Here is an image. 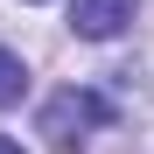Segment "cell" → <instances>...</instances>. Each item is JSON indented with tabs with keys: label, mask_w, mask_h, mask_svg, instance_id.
Here are the masks:
<instances>
[{
	"label": "cell",
	"mask_w": 154,
	"mask_h": 154,
	"mask_svg": "<svg viewBox=\"0 0 154 154\" xmlns=\"http://www.w3.org/2000/svg\"><path fill=\"white\" fill-rule=\"evenodd\" d=\"M105 119H112V105H105L98 91H84V84H63V91L42 105V140L56 147V154H77V147H84V140H91Z\"/></svg>",
	"instance_id": "obj_1"
},
{
	"label": "cell",
	"mask_w": 154,
	"mask_h": 154,
	"mask_svg": "<svg viewBox=\"0 0 154 154\" xmlns=\"http://www.w3.org/2000/svg\"><path fill=\"white\" fill-rule=\"evenodd\" d=\"M126 21H133V0H70V28L84 42H112Z\"/></svg>",
	"instance_id": "obj_2"
},
{
	"label": "cell",
	"mask_w": 154,
	"mask_h": 154,
	"mask_svg": "<svg viewBox=\"0 0 154 154\" xmlns=\"http://www.w3.org/2000/svg\"><path fill=\"white\" fill-rule=\"evenodd\" d=\"M21 98H28V63H21L14 49H0V112L21 105Z\"/></svg>",
	"instance_id": "obj_3"
},
{
	"label": "cell",
	"mask_w": 154,
	"mask_h": 154,
	"mask_svg": "<svg viewBox=\"0 0 154 154\" xmlns=\"http://www.w3.org/2000/svg\"><path fill=\"white\" fill-rule=\"evenodd\" d=\"M0 154H21V140H7V133H0Z\"/></svg>",
	"instance_id": "obj_4"
}]
</instances>
